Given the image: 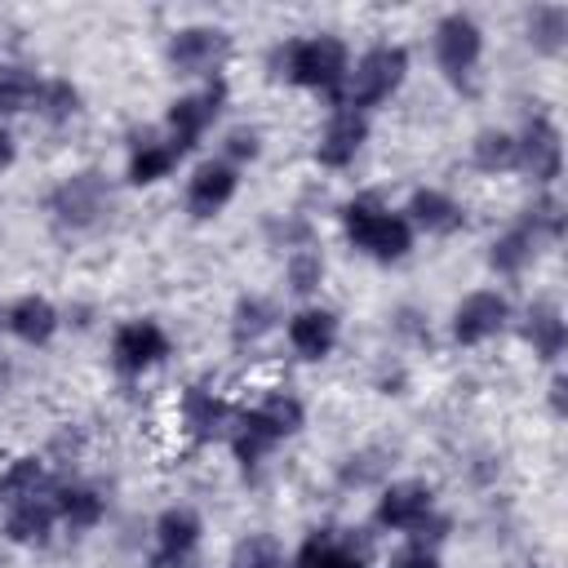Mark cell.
<instances>
[{"label": "cell", "instance_id": "1", "mask_svg": "<svg viewBox=\"0 0 568 568\" xmlns=\"http://www.w3.org/2000/svg\"><path fill=\"white\" fill-rule=\"evenodd\" d=\"M302 426H306V404H302V395H293V390H284V386H271V390H262L253 404H240V408H235L226 448H231L235 466H240L244 475H253V470H262L266 457H271L284 439H293Z\"/></svg>", "mask_w": 568, "mask_h": 568}, {"label": "cell", "instance_id": "2", "mask_svg": "<svg viewBox=\"0 0 568 568\" xmlns=\"http://www.w3.org/2000/svg\"><path fill=\"white\" fill-rule=\"evenodd\" d=\"M351 71V49L342 36H288L271 49V75L288 80L293 89L324 93L333 106H342V84Z\"/></svg>", "mask_w": 568, "mask_h": 568}, {"label": "cell", "instance_id": "3", "mask_svg": "<svg viewBox=\"0 0 568 568\" xmlns=\"http://www.w3.org/2000/svg\"><path fill=\"white\" fill-rule=\"evenodd\" d=\"M337 217H342V235H346V244H351L355 253L382 262V266L404 262V257L413 253V240H417V235H413L408 217H404L399 209H390L377 191H359V195H351V200L337 209Z\"/></svg>", "mask_w": 568, "mask_h": 568}, {"label": "cell", "instance_id": "4", "mask_svg": "<svg viewBox=\"0 0 568 568\" xmlns=\"http://www.w3.org/2000/svg\"><path fill=\"white\" fill-rule=\"evenodd\" d=\"M373 524L382 532H399V537L426 541V546H435L448 528V519L439 515L435 484H426V479H386L373 501Z\"/></svg>", "mask_w": 568, "mask_h": 568}, {"label": "cell", "instance_id": "5", "mask_svg": "<svg viewBox=\"0 0 568 568\" xmlns=\"http://www.w3.org/2000/svg\"><path fill=\"white\" fill-rule=\"evenodd\" d=\"M408 49L399 40H377L368 44L359 58H351V71H346V84H342V106H355V111H377L386 106L404 80H408Z\"/></svg>", "mask_w": 568, "mask_h": 568}, {"label": "cell", "instance_id": "6", "mask_svg": "<svg viewBox=\"0 0 568 568\" xmlns=\"http://www.w3.org/2000/svg\"><path fill=\"white\" fill-rule=\"evenodd\" d=\"M44 213H49V222H53L58 231H67V235L93 231V226L106 222V213H111V182H106V173H102V169H75V173H67L62 182L49 186Z\"/></svg>", "mask_w": 568, "mask_h": 568}, {"label": "cell", "instance_id": "7", "mask_svg": "<svg viewBox=\"0 0 568 568\" xmlns=\"http://www.w3.org/2000/svg\"><path fill=\"white\" fill-rule=\"evenodd\" d=\"M231 49H235V36L226 27H217V22H186V27L169 31L164 62L173 67V75L213 80L231 62Z\"/></svg>", "mask_w": 568, "mask_h": 568}, {"label": "cell", "instance_id": "8", "mask_svg": "<svg viewBox=\"0 0 568 568\" xmlns=\"http://www.w3.org/2000/svg\"><path fill=\"white\" fill-rule=\"evenodd\" d=\"M430 53H435L439 75H444L453 89H470L479 62H484V27H479L466 9H453V13H444V18L435 22V31H430Z\"/></svg>", "mask_w": 568, "mask_h": 568}, {"label": "cell", "instance_id": "9", "mask_svg": "<svg viewBox=\"0 0 568 568\" xmlns=\"http://www.w3.org/2000/svg\"><path fill=\"white\" fill-rule=\"evenodd\" d=\"M226 98H231L226 75H213V80H204L200 89L178 93V98L169 102V111H164V138H169L182 155H186V151H195V146L204 142V133L222 120Z\"/></svg>", "mask_w": 568, "mask_h": 568}, {"label": "cell", "instance_id": "10", "mask_svg": "<svg viewBox=\"0 0 568 568\" xmlns=\"http://www.w3.org/2000/svg\"><path fill=\"white\" fill-rule=\"evenodd\" d=\"M169 355H173V337L151 315H138V320H124L111 328V368L120 377H142V373L160 368Z\"/></svg>", "mask_w": 568, "mask_h": 568}, {"label": "cell", "instance_id": "11", "mask_svg": "<svg viewBox=\"0 0 568 568\" xmlns=\"http://www.w3.org/2000/svg\"><path fill=\"white\" fill-rule=\"evenodd\" d=\"M235 408L222 390H213L209 382H186L178 390V430L191 448H204V444H217L231 435V422H235Z\"/></svg>", "mask_w": 568, "mask_h": 568}, {"label": "cell", "instance_id": "12", "mask_svg": "<svg viewBox=\"0 0 568 568\" xmlns=\"http://www.w3.org/2000/svg\"><path fill=\"white\" fill-rule=\"evenodd\" d=\"M288 568H373V537L364 528L324 524L302 537Z\"/></svg>", "mask_w": 568, "mask_h": 568}, {"label": "cell", "instance_id": "13", "mask_svg": "<svg viewBox=\"0 0 568 568\" xmlns=\"http://www.w3.org/2000/svg\"><path fill=\"white\" fill-rule=\"evenodd\" d=\"M515 169L550 191L564 178V133L546 111H532L515 133Z\"/></svg>", "mask_w": 568, "mask_h": 568}, {"label": "cell", "instance_id": "14", "mask_svg": "<svg viewBox=\"0 0 568 568\" xmlns=\"http://www.w3.org/2000/svg\"><path fill=\"white\" fill-rule=\"evenodd\" d=\"M510 320H515V311H510V297H506V293H497V288H475V293H466V297L453 306V315H448V337H453L457 346H484V342H493L497 333H506Z\"/></svg>", "mask_w": 568, "mask_h": 568}, {"label": "cell", "instance_id": "15", "mask_svg": "<svg viewBox=\"0 0 568 568\" xmlns=\"http://www.w3.org/2000/svg\"><path fill=\"white\" fill-rule=\"evenodd\" d=\"M284 342H288V351H293L297 359L320 364V359H328V355L337 351V342H342V320H337L333 306L306 302V306H297V311L284 320Z\"/></svg>", "mask_w": 568, "mask_h": 568}, {"label": "cell", "instance_id": "16", "mask_svg": "<svg viewBox=\"0 0 568 568\" xmlns=\"http://www.w3.org/2000/svg\"><path fill=\"white\" fill-rule=\"evenodd\" d=\"M364 142H368V115L355 106H333L315 138V164L328 173H342L359 160Z\"/></svg>", "mask_w": 568, "mask_h": 568}, {"label": "cell", "instance_id": "17", "mask_svg": "<svg viewBox=\"0 0 568 568\" xmlns=\"http://www.w3.org/2000/svg\"><path fill=\"white\" fill-rule=\"evenodd\" d=\"M235 191H240V169H231L222 155H213V160H200L191 169L182 204H186V213L195 222H209V217H217L235 200Z\"/></svg>", "mask_w": 568, "mask_h": 568}, {"label": "cell", "instance_id": "18", "mask_svg": "<svg viewBox=\"0 0 568 568\" xmlns=\"http://www.w3.org/2000/svg\"><path fill=\"white\" fill-rule=\"evenodd\" d=\"M399 213L408 217L413 235L422 231V235L448 240V235L466 231V204H462V200H453V195H448V191H439V186H413Z\"/></svg>", "mask_w": 568, "mask_h": 568}, {"label": "cell", "instance_id": "19", "mask_svg": "<svg viewBox=\"0 0 568 568\" xmlns=\"http://www.w3.org/2000/svg\"><path fill=\"white\" fill-rule=\"evenodd\" d=\"M53 528H58V501H53V484L49 488H40V493H31V497H22V501H13V506H4V541H13V546H49V537H53Z\"/></svg>", "mask_w": 568, "mask_h": 568}, {"label": "cell", "instance_id": "20", "mask_svg": "<svg viewBox=\"0 0 568 568\" xmlns=\"http://www.w3.org/2000/svg\"><path fill=\"white\" fill-rule=\"evenodd\" d=\"M0 320H4V333L18 337L22 346H49V342L58 337V328H62V311H58L44 293H22V297H13Z\"/></svg>", "mask_w": 568, "mask_h": 568}, {"label": "cell", "instance_id": "21", "mask_svg": "<svg viewBox=\"0 0 568 568\" xmlns=\"http://www.w3.org/2000/svg\"><path fill=\"white\" fill-rule=\"evenodd\" d=\"M182 164V151L164 138V133H138L129 142V160H124V182L129 186H155L164 178H173Z\"/></svg>", "mask_w": 568, "mask_h": 568}, {"label": "cell", "instance_id": "22", "mask_svg": "<svg viewBox=\"0 0 568 568\" xmlns=\"http://www.w3.org/2000/svg\"><path fill=\"white\" fill-rule=\"evenodd\" d=\"M519 337L532 346V355L541 359V364H559L564 359V351H568V320H564V311L550 302V297H537L528 311H524V320H519Z\"/></svg>", "mask_w": 568, "mask_h": 568}, {"label": "cell", "instance_id": "23", "mask_svg": "<svg viewBox=\"0 0 568 568\" xmlns=\"http://www.w3.org/2000/svg\"><path fill=\"white\" fill-rule=\"evenodd\" d=\"M280 306H275V297H266V293H244V297H235V306H231V320H226V333H231V346L235 351H248V346H257L262 337H271L275 328H280Z\"/></svg>", "mask_w": 568, "mask_h": 568}, {"label": "cell", "instance_id": "24", "mask_svg": "<svg viewBox=\"0 0 568 568\" xmlns=\"http://www.w3.org/2000/svg\"><path fill=\"white\" fill-rule=\"evenodd\" d=\"M524 40L537 58H559L568 49V4L537 0L524 9Z\"/></svg>", "mask_w": 568, "mask_h": 568}, {"label": "cell", "instance_id": "25", "mask_svg": "<svg viewBox=\"0 0 568 568\" xmlns=\"http://www.w3.org/2000/svg\"><path fill=\"white\" fill-rule=\"evenodd\" d=\"M53 501H58V524L67 532H93L106 519V497L93 484H53Z\"/></svg>", "mask_w": 568, "mask_h": 568}, {"label": "cell", "instance_id": "26", "mask_svg": "<svg viewBox=\"0 0 568 568\" xmlns=\"http://www.w3.org/2000/svg\"><path fill=\"white\" fill-rule=\"evenodd\" d=\"M537 253H541V240L515 217L501 235H493V244H488V271L515 280V275H524L537 262Z\"/></svg>", "mask_w": 568, "mask_h": 568}, {"label": "cell", "instance_id": "27", "mask_svg": "<svg viewBox=\"0 0 568 568\" xmlns=\"http://www.w3.org/2000/svg\"><path fill=\"white\" fill-rule=\"evenodd\" d=\"M151 537H155V550L195 555L200 550V537H204V519L191 506H164L155 515V524H151Z\"/></svg>", "mask_w": 568, "mask_h": 568}, {"label": "cell", "instance_id": "28", "mask_svg": "<svg viewBox=\"0 0 568 568\" xmlns=\"http://www.w3.org/2000/svg\"><path fill=\"white\" fill-rule=\"evenodd\" d=\"M390 466H395V448L364 444L337 462V484L342 488H382L390 479Z\"/></svg>", "mask_w": 568, "mask_h": 568}, {"label": "cell", "instance_id": "29", "mask_svg": "<svg viewBox=\"0 0 568 568\" xmlns=\"http://www.w3.org/2000/svg\"><path fill=\"white\" fill-rule=\"evenodd\" d=\"M40 488H49V462L40 453H22L0 466V506H13Z\"/></svg>", "mask_w": 568, "mask_h": 568}, {"label": "cell", "instance_id": "30", "mask_svg": "<svg viewBox=\"0 0 568 568\" xmlns=\"http://www.w3.org/2000/svg\"><path fill=\"white\" fill-rule=\"evenodd\" d=\"M84 111V93L75 80L67 75H40V93H36V115L44 124H71Z\"/></svg>", "mask_w": 568, "mask_h": 568}, {"label": "cell", "instance_id": "31", "mask_svg": "<svg viewBox=\"0 0 568 568\" xmlns=\"http://www.w3.org/2000/svg\"><path fill=\"white\" fill-rule=\"evenodd\" d=\"M470 164H475L479 173H488V178L510 173V169H515V133H510V129H497V124L479 129V133L470 138Z\"/></svg>", "mask_w": 568, "mask_h": 568}, {"label": "cell", "instance_id": "32", "mask_svg": "<svg viewBox=\"0 0 568 568\" xmlns=\"http://www.w3.org/2000/svg\"><path fill=\"white\" fill-rule=\"evenodd\" d=\"M324 275H328V262H324V248H320V244H302V248L284 253V288H288L293 297L320 293Z\"/></svg>", "mask_w": 568, "mask_h": 568}, {"label": "cell", "instance_id": "33", "mask_svg": "<svg viewBox=\"0 0 568 568\" xmlns=\"http://www.w3.org/2000/svg\"><path fill=\"white\" fill-rule=\"evenodd\" d=\"M36 93H40V75L22 62H0V120L36 111Z\"/></svg>", "mask_w": 568, "mask_h": 568}, {"label": "cell", "instance_id": "34", "mask_svg": "<svg viewBox=\"0 0 568 568\" xmlns=\"http://www.w3.org/2000/svg\"><path fill=\"white\" fill-rule=\"evenodd\" d=\"M519 222H524L541 244H559L564 231H568V204H564L559 191L550 186V191H541V195L519 213Z\"/></svg>", "mask_w": 568, "mask_h": 568}, {"label": "cell", "instance_id": "35", "mask_svg": "<svg viewBox=\"0 0 568 568\" xmlns=\"http://www.w3.org/2000/svg\"><path fill=\"white\" fill-rule=\"evenodd\" d=\"M226 568H288V559H284V546L271 532H248L231 546Z\"/></svg>", "mask_w": 568, "mask_h": 568}, {"label": "cell", "instance_id": "36", "mask_svg": "<svg viewBox=\"0 0 568 568\" xmlns=\"http://www.w3.org/2000/svg\"><path fill=\"white\" fill-rule=\"evenodd\" d=\"M262 235H266V248H275V253H293L302 244H315V226L306 213H271L262 222Z\"/></svg>", "mask_w": 568, "mask_h": 568}, {"label": "cell", "instance_id": "37", "mask_svg": "<svg viewBox=\"0 0 568 568\" xmlns=\"http://www.w3.org/2000/svg\"><path fill=\"white\" fill-rule=\"evenodd\" d=\"M257 155H262V129L235 124V129L222 133V160H226L231 169H244V164H253Z\"/></svg>", "mask_w": 568, "mask_h": 568}, {"label": "cell", "instance_id": "38", "mask_svg": "<svg viewBox=\"0 0 568 568\" xmlns=\"http://www.w3.org/2000/svg\"><path fill=\"white\" fill-rule=\"evenodd\" d=\"M390 328H395L404 342H430L426 311H417V306H395V311H390Z\"/></svg>", "mask_w": 568, "mask_h": 568}, {"label": "cell", "instance_id": "39", "mask_svg": "<svg viewBox=\"0 0 568 568\" xmlns=\"http://www.w3.org/2000/svg\"><path fill=\"white\" fill-rule=\"evenodd\" d=\"M386 568H444V564H439V550H435V546H426V541H404V546L390 555Z\"/></svg>", "mask_w": 568, "mask_h": 568}, {"label": "cell", "instance_id": "40", "mask_svg": "<svg viewBox=\"0 0 568 568\" xmlns=\"http://www.w3.org/2000/svg\"><path fill=\"white\" fill-rule=\"evenodd\" d=\"M546 399H550V413L564 422V417H568V373H564V368H555V373H550Z\"/></svg>", "mask_w": 568, "mask_h": 568}, {"label": "cell", "instance_id": "41", "mask_svg": "<svg viewBox=\"0 0 568 568\" xmlns=\"http://www.w3.org/2000/svg\"><path fill=\"white\" fill-rule=\"evenodd\" d=\"M142 568H200V550L195 555H173V550H151V559Z\"/></svg>", "mask_w": 568, "mask_h": 568}, {"label": "cell", "instance_id": "42", "mask_svg": "<svg viewBox=\"0 0 568 568\" xmlns=\"http://www.w3.org/2000/svg\"><path fill=\"white\" fill-rule=\"evenodd\" d=\"M377 390H382V395H404V390H408V373H404V368L382 373V377H377Z\"/></svg>", "mask_w": 568, "mask_h": 568}, {"label": "cell", "instance_id": "43", "mask_svg": "<svg viewBox=\"0 0 568 568\" xmlns=\"http://www.w3.org/2000/svg\"><path fill=\"white\" fill-rule=\"evenodd\" d=\"M13 160H18V142H13V129L0 120V173H4Z\"/></svg>", "mask_w": 568, "mask_h": 568}, {"label": "cell", "instance_id": "44", "mask_svg": "<svg viewBox=\"0 0 568 568\" xmlns=\"http://www.w3.org/2000/svg\"><path fill=\"white\" fill-rule=\"evenodd\" d=\"M9 377H13V373H9V364H4V359H0V395H4V390H9Z\"/></svg>", "mask_w": 568, "mask_h": 568}, {"label": "cell", "instance_id": "45", "mask_svg": "<svg viewBox=\"0 0 568 568\" xmlns=\"http://www.w3.org/2000/svg\"><path fill=\"white\" fill-rule=\"evenodd\" d=\"M0 328H4V320H0Z\"/></svg>", "mask_w": 568, "mask_h": 568}]
</instances>
